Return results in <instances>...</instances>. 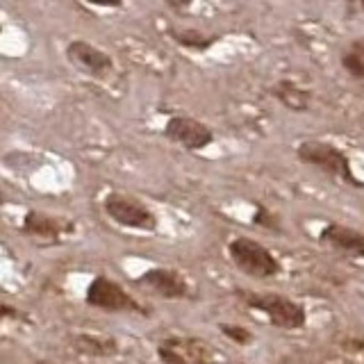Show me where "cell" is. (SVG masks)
I'll use <instances>...</instances> for the list:
<instances>
[{"mask_svg": "<svg viewBox=\"0 0 364 364\" xmlns=\"http://www.w3.org/2000/svg\"><path fill=\"white\" fill-rule=\"evenodd\" d=\"M235 267L253 278H273L280 273V262L273 257L269 248H264L259 242L250 237H237L228 246Z\"/></svg>", "mask_w": 364, "mask_h": 364, "instance_id": "obj_1", "label": "cell"}, {"mask_svg": "<svg viewBox=\"0 0 364 364\" xmlns=\"http://www.w3.org/2000/svg\"><path fill=\"white\" fill-rule=\"evenodd\" d=\"M246 305L264 314L273 326L284 330H299L307 321L305 307L282 294H248Z\"/></svg>", "mask_w": 364, "mask_h": 364, "instance_id": "obj_2", "label": "cell"}, {"mask_svg": "<svg viewBox=\"0 0 364 364\" xmlns=\"http://www.w3.org/2000/svg\"><path fill=\"white\" fill-rule=\"evenodd\" d=\"M109 219H114L117 223L125 225V228H134V230H155L157 219L155 214L146 208L144 203L134 200L130 196H123V193H109L102 203Z\"/></svg>", "mask_w": 364, "mask_h": 364, "instance_id": "obj_3", "label": "cell"}, {"mask_svg": "<svg viewBox=\"0 0 364 364\" xmlns=\"http://www.w3.org/2000/svg\"><path fill=\"white\" fill-rule=\"evenodd\" d=\"M87 303L100 307V310H109V312H132L139 310V305L130 299L128 294L123 291L119 282H114L105 276H98L91 280L89 289H87Z\"/></svg>", "mask_w": 364, "mask_h": 364, "instance_id": "obj_4", "label": "cell"}, {"mask_svg": "<svg viewBox=\"0 0 364 364\" xmlns=\"http://www.w3.org/2000/svg\"><path fill=\"white\" fill-rule=\"evenodd\" d=\"M299 157L303 159L305 164L318 166V168L328 171V173L341 176V178H346V180L353 182L348 159L335 146L323 144V141H305V144L299 146Z\"/></svg>", "mask_w": 364, "mask_h": 364, "instance_id": "obj_5", "label": "cell"}, {"mask_svg": "<svg viewBox=\"0 0 364 364\" xmlns=\"http://www.w3.org/2000/svg\"><path fill=\"white\" fill-rule=\"evenodd\" d=\"M164 134L171 141H176L180 146H185L187 151H200V148L210 146L214 134L205 123L189 119V117H173L168 119Z\"/></svg>", "mask_w": 364, "mask_h": 364, "instance_id": "obj_6", "label": "cell"}, {"mask_svg": "<svg viewBox=\"0 0 364 364\" xmlns=\"http://www.w3.org/2000/svg\"><path fill=\"white\" fill-rule=\"evenodd\" d=\"M66 60L75 68H80V71L96 75V77L107 75L114 68V62L107 53H102L100 48H96V46H91L89 41H82V39H75L66 46Z\"/></svg>", "mask_w": 364, "mask_h": 364, "instance_id": "obj_7", "label": "cell"}, {"mask_svg": "<svg viewBox=\"0 0 364 364\" xmlns=\"http://www.w3.org/2000/svg\"><path fill=\"white\" fill-rule=\"evenodd\" d=\"M323 244L330 248L339 250V253H346L353 257H364V232L353 230L348 225H339V223H330L323 228V232L318 235Z\"/></svg>", "mask_w": 364, "mask_h": 364, "instance_id": "obj_8", "label": "cell"}, {"mask_svg": "<svg viewBox=\"0 0 364 364\" xmlns=\"http://www.w3.org/2000/svg\"><path fill=\"white\" fill-rule=\"evenodd\" d=\"M159 358L164 364H203L208 350L196 339H171L164 346H159Z\"/></svg>", "mask_w": 364, "mask_h": 364, "instance_id": "obj_9", "label": "cell"}, {"mask_svg": "<svg viewBox=\"0 0 364 364\" xmlns=\"http://www.w3.org/2000/svg\"><path fill=\"white\" fill-rule=\"evenodd\" d=\"M141 282L164 299H182L187 296V282L180 273L171 269H151L141 276Z\"/></svg>", "mask_w": 364, "mask_h": 364, "instance_id": "obj_10", "label": "cell"}, {"mask_svg": "<svg viewBox=\"0 0 364 364\" xmlns=\"http://www.w3.org/2000/svg\"><path fill=\"white\" fill-rule=\"evenodd\" d=\"M66 230H71V225L41 212H28L26 221H23V232L41 239H57Z\"/></svg>", "mask_w": 364, "mask_h": 364, "instance_id": "obj_11", "label": "cell"}, {"mask_svg": "<svg viewBox=\"0 0 364 364\" xmlns=\"http://www.w3.org/2000/svg\"><path fill=\"white\" fill-rule=\"evenodd\" d=\"M171 37L176 39L178 46L189 48V50H205L214 43L212 37H205V34H200L196 30H171Z\"/></svg>", "mask_w": 364, "mask_h": 364, "instance_id": "obj_12", "label": "cell"}, {"mask_svg": "<svg viewBox=\"0 0 364 364\" xmlns=\"http://www.w3.org/2000/svg\"><path fill=\"white\" fill-rule=\"evenodd\" d=\"M276 94H278V98L284 102V105L291 107V109H303V107H307V94H305V91H301V89H296L289 82L280 85Z\"/></svg>", "mask_w": 364, "mask_h": 364, "instance_id": "obj_13", "label": "cell"}, {"mask_svg": "<svg viewBox=\"0 0 364 364\" xmlns=\"http://www.w3.org/2000/svg\"><path fill=\"white\" fill-rule=\"evenodd\" d=\"M221 330L223 333L230 337V339H235L237 344H248L250 339H253V335L248 333L246 328H237V326H221Z\"/></svg>", "mask_w": 364, "mask_h": 364, "instance_id": "obj_14", "label": "cell"}, {"mask_svg": "<svg viewBox=\"0 0 364 364\" xmlns=\"http://www.w3.org/2000/svg\"><path fill=\"white\" fill-rule=\"evenodd\" d=\"M344 66L348 68V71L355 75V77H364V62L360 60V57L355 55H346L344 57Z\"/></svg>", "mask_w": 364, "mask_h": 364, "instance_id": "obj_15", "label": "cell"}, {"mask_svg": "<svg viewBox=\"0 0 364 364\" xmlns=\"http://www.w3.org/2000/svg\"><path fill=\"white\" fill-rule=\"evenodd\" d=\"M164 3H166L171 9H176V11H185V9H189L191 0H164Z\"/></svg>", "mask_w": 364, "mask_h": 364, "instance_id": "obj_16", "label": "cell"}, {"mask_svg": "<svg viewBox=\"0 0 364 364\" xmlns=\"http://www.w3.org/2000/svg\"><path fill=\"white\" fill-rule=\"evenodd\" d=\"M96 7H123V0H87Z\"/></svg>", "mask_w": 364, "mask_h": 364, "instance_id": "obj_17", "label": "cell"}, {"mask_svg": "<svg viewBox=\"0 0 364 364\" xmlns=\"http://www.w3.org/2000/svg\"><path fill=\"white\" fill-rule=\"evenodd\" d=\"M0 32H3V26H0Z\"/></svg>", "mask_w": 364, "mask_h": 364, "instance_id": "obj_18", "label": "cell"}, {"mask_svg": "<svg viewBox=\"0 0 364 364\" xmlns=\"http://www.w3.org/2000/svg\"><path fill=\"white\" fill-rule=\"evenodd\" d=\"M362 5H364V0H362Z\"/></svg>", "mask_w": 364, "mask_h": 364, "instance_id": "obj_19", "label": "cell"}]
</instances>
